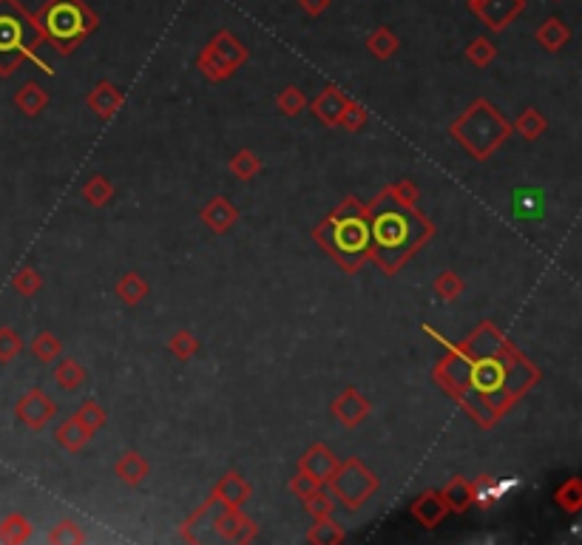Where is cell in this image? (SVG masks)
<instances>
[{
	"label": "cell",
	"instance_id": "6da1fadb",
	"mask_svg": "<svg viewBox=\"0 0 582 545\" xmlns=\"http://www.w3.org/2000/svg\"><path fill=\"white\" fill-rule=\"evenodd\" d=\"M370 213H373L370 236L375 239V262L381 264L386 276H393L412 256V250L432 236V225L420 219L418 213H412V208H401V205H393V210H383V213L370 208Z\"/></svg>",
	"mask_w": 582,
	"mask_h": 545
},
{
	"label": "cell",
	"instance_id": "7a4b0ae2",
	"mask_svg": "<svg viewBox=\"0 0 582 545\" xmlns=\"http://www.w3.org/2000/svg\"><path fill=\"white\" fill-rule=\"evenodd\" d=\"M370 208L358 199H346L333 217L316 227V239L324 245L329 256H336L346 270H358L370 253Z\"/></svg>",
	"mask_w": 582,
	"mask_h": 545
},
{
	"label": "cell",
	"instance_id": "3957f363",
	"mask_svg": "<svg viewBox=\"0 0 582 545\" xmlns=\"http://www.w3.org/2000/svg\"><path fill=\"white\" fill-rule=\"evenodd\" d=\"M41 43L43 37L34 23V14L26 12L21 0H0V77H9L23 60H34L46 74H51V66L37 54Z\"/></svg>",
	"mask_w": 582,
	"mask_h": 545
},
{
	"label": "cell",
	"instance_id": "277c9868",
	"mask_svg": "<svg viewBox=\"0 0 582 545\" xmlns=\"http://www.w3.org/2000/svg\"><path fill=\"white\" fill-rule=\"evenodd\" d=\"M34 23L57 54H71L88 34H94L100 17L86 0H46L43 9L34 14Z\"/></svg>",
	"mask_w": 582,
	"mask_h": 545
},
{
	"label": "cell",
	"instance_id": "5b68a950",
	"mask_svg": "<svg viewBox=\"0 0 582 545\" xmlns=\"http://www.w3.org/2000/svg\"><path fill=\"white\" fill-rule=\"evenodd\" d=\"M512 125L503 120L500 111L492 108L486 100H477L460 120L452 125V136L472 153L475 160H486L489 153L506 140Z\"/></svg>",
	"mask_w": 582,
	"mask_h": 545
},
{
	"label": "cell",
	"instance_id": "8992f818",
	"mask_svg": "<svg viewBox=\"0 0 582 545\" xmlns=\"http://www.w3.org/2000/svg\"><path fill=\"white\" fill-rule=\"evenodd\" d=\"M327 483L333 485V494L346 505V509H358V505H364V500L373 497L378 489V477L366 469L358 457L338 463Z\"/></svg>",
	"mask_w": 582,
	"mask_h": 545
},
{
	"label": "cell",
	"instance_id": "52a82bcc",
	"mask_svg": "<svg viewBox=\"0 0 582 545\" xmlns=\"http://www.w3.org/2000/svg\"><path fill=\"white\" fill-rule=\"evenodd\" d=\"M245 60H247V49L227 29H222L219 34H213V41L202 49L197 63L205 71L208 80L219 83V80L233 77V71H236Z\"/></svg>",
	"mask_w": 582,
	"mask_h": 545
},
{
	"label": "cell",
	"instance_id": "ba28073f",
	"mask_svg": "<svg viewBox=\"0 0 582 545\" xmlns=\"http://www.w3.org/2000/svg\"><path fill=\"white\" fill-rule=\"evenodd\" d=\"M469 9L492 32H503L512 21L526 12V0H469Z\"/></svg>",
	"mask_w": 582,
	"mask_h": 545
},
{
	"label": "cell",
	"instance_id": "9c48e42d",
	"mask_svg": "<svg viewBox=\"0 0 582 545\" xmlns=\"http://www.w3.org/2000/svg\"><path fill=\"white\" fill-rule=\"evenodd\" d=\"M14 412H17V418H21L29 430H34V432H41L43 426L54 418V403L49 401V395L43 393V389H29V393L17 401V406H14Z\"/></svg>",
	"mask_w": 582,
	"mask_h": 545
},
{
	"label": "cell",
	"instance_id": "30bf717a",
	"mask_svg": "<svg viewBox=\"0 0 582 545\" xmlns=\"http://www.w3.org/2000/svg\"><path fill=\"white\" fill-rule=\"evenodd\" d=\"M333 415L344 426H358L366 415H370V401H366L356 386H346L344 393L333 401Z\"/></svg>",
	"mask_w": 582,
	"mask_h": 545
},
{
	"label": "cell",
	"instance_id": "8fae6325",
	"mask_svg": "<svg viewBox=\"0 0 582 545\" xmlns=\"http://www.w3.org/2000/svg\"><path fill=\"white\" fill-rule=\"evenodd\" d=\"M336 466H338L336 455L329 452L327 446H321V443H316L313 449H307L299 457V472L307 475V477H313V480H319V483H327L329 475L336 472Z\"/></svg>",
	"mask_w": 582,
	"mask_h": 545
},
{
	"label": "cell",
	"instance_id": "7c38bea8",
	"mask_svg": "<svg viewBox=\"0 0 582 545\" xmlns=\"http://www.w3.org/2000/svg\"><path fill=\"white\" fill-rule=\"evenodd\" d=\"M217 531L233 542H250L256 537V525H254V520H247L242 514V509H227L225 505V509L219 512V520H217Z\"/></svg>",
	"mask_w": 582,
	"mask_h": 545
},
{
	"label": "cell",
	"instance_id": "4fadbf2b",
	"mask_svg": "<svg viewBox=\"0 0 582 545\" xmlns=\"http://www.w3.org/2000/svg\"><path fill=\"white\" fill-rule=\"evenodd\" d=\"M213 497H217L222 505H227V509H242V503L250 500V483L239 475V472H227L219 485H217V492H213Z\"/></svg>",
	"mask_w": 582,
	"mask_h": 545
},
{
	"label": "cell",
	"instance_id": "5bb4252c",
	"mask_svg": "<svg viewBox=\"0 0 582 545\" xmlns=\"http://www.w3.org/2000/svg\"><path fill=\"white\" fill-rule=\"evenodd\" d=\"M512 213L517 219H526V222L542 219V213H546V197H542V190L520 188L512 197Z\"/></svg>",
	"mask_w": 582,
	"mask_h": 545
},
{
	"label": "cell",
	"instance_id": "9a60e30c",
	"mask_svg": "<svg viewBox=\"0 0 582 545\" xmlns=\"http://www.w3.org/2000/svg\"><path fill=\"white\" fill-rule=\"evenodd\" d=\"M446 514H449V509H446L440 492H426L412 503V517L418 522H423L426 529H435V525H440Z\"/></svg>",
	"mask_w": 582,
	"mask_h": 545
},
{
	"label": "cell",
	"instance_id": "2e32d148",
	"mask_svg": "<svg viewBox=\"0 0 582 545\" xmlns=\"http://www.w3.org/2000/svg\"><path fill=\"white\" fill-rule=\"evenodd\" d=\"M88 106L97 111V116L108 120V116H114L116 108L123 106V91L116 88L114 83H108V80H100L94 86V91L88 94Z\"/></svg>",
	"mask_w": 582,
	"mask_h": 545
},
{
	"label": "cell",
	"instance_id": "e0dca14e",
	"mask_svg": "<svg viewBox=\"0 0 582 545\" xmlns=\"http://www.w3.org/2000/svg\"><path fill=\"white\" fill-rule=\"evenodd\" d=\"M239 219V210L233 208L230 199L217 197L205 210H202V222L213 230V233H227L233 227V222Z\"/></svg>",
	"mask_w": 582,
	"mask_h": 545
},
{
	"label": "cell",
	"instance_id": "ac0fdd59",
	"mask_svg": "<svg viewBox=\"0 0 582 545\" xmlns=\"http://www.w3.org/2000/svg\"><path fill=\"white\" fill-rule=\"evenodd\" d=\"M346 103H349V97H346L338 86H327L324 94L313 103V114L319 116V120H321L324 125H336L338 114H341V108H344Z\"/></svg>",
	"mask_w": 582,
	"mask_h": 545
},
{
	"label": "cell",
	"instance_id": "d6986e66",
	"mask_svg": "<svg viewBox=\"0 0 582 545\" xmlns=\"http://www.w3.org/2000/svg\"><path fill=\"white\" fill-rule=\"evenodd\" d=\"M534 41L546 51H559L571 41V26L566 21H559V17H549V21L534 32Z\"/></svg>",
	"mask_w": 582,
	"mask_h": 545
},
{
	"label": "cell",
	"instance_id": "ffe728a7",
	"mask_svg": "<svg viewBox=\"0 0 582 545\" xmlns=\"http://www.w3.org/2000/svg\"><path fill=\"white\" fill-rule=\"evenodd\" d=\"M512 485H517V480H492V477H477V483L472 485V503L483 505V509H492V505L500 503V497L506 494Z\"/></svg>",
	"mask_w": 582,
	"mask_h": 545
},
{
	"label": "cell",
	"instance_id": "44dd1931",
	"mask_svg": "<svg viewBox=\"0 0 582 545\" xmlns=\"http://www.w3.org/2000/svg\"><path fill=\"white\" fill-rule=\"evenodd\" d=\"M54 438H57V443L63 446V449H69V452H80L83 446L91 440V432L83 426V420L77 418V415H71L69 420H63L60 426H57V432H54Z\"/></svg>",
	"mask_w": 582,
	"mask_h": 545
},
{
	"label": "cell",
	"instance_id": "7402d4cb",
	"mask_svg": "<svg viewBox=\"0 0 582 545\" xmlns=\"http://www.w3.org/2000/svg\"><path fill=\"white\" fill-rule=\"evenodd\" d=\"M14 106L21 108L26 116H37V114H43V108L49 106V94L43 86H37V83H23L21 91L14 94Z\"/></svg>",
	"mask_w": 582,
	"mask_h": 545
},
{
	"label": "cell",
	"instance_id": "603a6c76",
	"mask_svg": "<svg viewBox=\"0 0 582 545\" xmlns=\"http://www.w3.org/2000/svg\"><path fill=\"white\" fill-rule=\"evenodd\" d=\"M114 475L120 477L125 485H140L148 475V463L137 452H125L120 460L114 463Z\"/></svg>",
	"mask_w": 582,
	"mask_h": 545
},
{
	"label": "cell",
	"instance_id": "cb8c5ba5",
	"mask_svg": "<svg viewBox=\"0 0 582 545\" xmlns=\"http://www.w3.org/2000/svg\"><path fill=\"white\" fill-rule=\"evenodd\" d=\"M440 497L446 503V509L455 512V514H463L472 505V485H469V480L455 477V480L446 483V489L440 492Z\"/></svg>",
	"mask_w": 582,
	"mask_h": 545
},
{
	"label": "cell",
	"instance_id": "d4e9b609",
	"mask_svg": "<svg viewBox=\"0 0 582 545\" xmlns=\"http://www.w3.org/2000/svg\"><path fill=\"white\" fill-rule=\"evenodd\" d=\"M366 49H370L373 57H378V60H390V57L398 51V37L390 26H378L370 37H366Z\"/></svg>",
	"mask_w": 582,
	"mask_h": 545
},
{
	"label": "cell",
	"instance_id": "484cf974",
	"mask_svg": "<svg viewBox=\"0 0 582 545\" xmlns=\"http://www.w3.org/2000/svg\"><path fill=\"white\" fill-rule=\"evenodd\" d=\"M32 537V525L23 514H9L4 522H0V542L9 545H21Z\"/></svg>",
	"mask_w": 582,
	"mask_h": 545
},
{
	"label": "cell",
	"instance_id": "4316f807",
	"mask_svg": "<svg viewBox=\"0 0 582 545\" xmlns=\"http://www.w3.org/2000/svg\"><path fill=\"white\" fill-rule=\"evenodd\" d=\"M116 296H120L128 307H134L148 296V284L140 279V272H125V276L116 282Z\"/></svg>",
	"mask_w": 582,
	"mask_h": 545
},
{
	"label": "cell",
	"instance_id": "83f0119b",
	"mask_svg": "<svg viewBox=\"0 0 582 545\" xmlns=\"http://www.w3.org/2000/svg\"><path fill=\"white\" fill-rule=\"evenodd\" d=\"M111 197H114V185H111V180L100 177V173H94V177L83 185V199L91 208H103L106 202H111Z\"/></svg>",
	"mask_w": 582,
	"mask_h": 545
},
{
	"label": "cell",
	"instance_id": "f1b7e54d",
	"mask_svg": "<svg viewBox=\"0 0 582 545\" xmlns=\"http://www.w3.org/2000/svg\"><path fill=\"white\" fill-rule=\"evenodd\" d=\"M54 381L60 383L66 393H74V389L86 381V369L77 364L74 358H63L60 364H57V369H54Z\"/></svg>",
	"mask_w": 582,
	"mask_h": 545
},
{
	"label": "cell",
	"instance_id": "f546056e",
	"mask_svg": "<svg viewBox=\"0 0 582 545\" xmlns=\"http://www.w3.org/2000/svg\"><path fill=\"white\" fill-rule=\"evenodd\" d=\"M554 503L559 505L562 512H568V514L579 512V509H582V483H579L577 477L566 480V483H562L559 489L554 492Z\"/></svg>",
	"mask_w": 582,
	"mask_h": 545
},
{
	"label": "cell",
	"instance_id": "4dcf8cb0",
	"mask_svg": "<svg viewBox=\"0 0 582 545\" xmlns=\"http://www.w3.org/2000/svg\"><path fill=\"white\" fill-rule=\"evenodd\" d=\"M546 128H549V120L537 108H526L520 120L514 123V131H520L526 140H537V136L546 134Z\"/></svg>",
	"mask_w": 582,
	"mask_h": 545
},
{
	"label": "cell",
	"instance_id": "1f68e13d",
	"mask_svg": "<svg viewBox=\"0 0 582 545\" xmlns=\"http://www.w3.org/2000/svg\"><path fill=\"white\" fill-rule=\"evenodd\" d=\"M307 540H309V542H321V545H327V542H341V540H344V529L333 520V514H329V517H319V522L313 525V529H309Z\"/></svg>",
	"mask_w": 582,
	"mask_h": 545
},
{
	"label": "cell",
	"instance_id": "d6a6232c",
	"mask_svg": "<svg viewBox=\"0 0 582 545\" xmlns=\"http://www.w3.org/2000/svg\"><path fill=\"white\" fill-rule=\"evenodd\" d=\"M494 54H497V46L489 41V37H475V41L466 46V60L475 63L477 69L489 66L494 60Z\"/></svg>",
	"mask_w": 582,
	"mask_h": 545
},
{
	"label": "cell",
	"instance_id": "836d02e7",
	"mask_svg": "<svg viewBox=\"0 0 582 545\" xmlns=\"http://www.w3.org/2000/svg\"><path fill=\"white\" fill-rule=\"evenodd\" d=\"M74 415L83 420V426H86V430H88L91 435L108 420V412H106V409H103L100 403H97V401H83L80 406H77Z\"/></svg>",
	"mask_w": 582,
	"mask_h": 545
},
{
	"label": "cell",
	"instance_id": "e575fe53",
	"mask_svg": "<svg viewBox=\"0 0 582 545\" xmlns=\"http://www.w3.org/2000/svg\"><path fill=\"white\" fill-rule=\"evenodd\" d=\"M230 171H233V177H239V180L247 182L262 171V162H259V157L254 151H239L236 157H233V162H230Z\"/></svg>",
	"mask_w": 582,
	"mask_h": 545
},
{
	"label": "cell",
	"instance_id": "d590c367",
	"mask_svg": "<svg viewBox=\"0 0 582 545\" xmlns=\"http://www.w3.org/2000/svg\"><path fill=\"white\" fill-rule=\"evenodd\" d=\"M32 353H34V358H41L43 364H51L57 356L63 353V344H60V338H54L51 333H41V336H34V341H32Z\"/></svg>",
	"mask_w": 582,
	"mask_h": 545
},
{
	"label": "cell",
	"instance_id": "8d00e7d4",
	"mask_svg": "<svg viewBox=\"0 0 582 545\" xmlns=\"http://www.w3.org/2000/svg\"><path fill=\"white\" fill-rule=\"evenodd\" d=\"M12 287H14L21 296L29 299V296H34L37 290L43 287V279H41V272H37L34 267H21V270H17L14 276H12Z\"/></svg>",
	"mask_w": 582,
	"mask_h": 545
},
{
	"label": "cell",
	"instance_id": "74e56055",
	"mask_svg": "<svg viewBox=\"0 0 582 545\" xmlns=\"http://www.w3.org/2000/svg\"><path fill=\"white\" fill-rule=\"evenodd\" d=\"M432 287H435L438 299H443V301H455L463 293V282L457 279V272H452V270H443Z\"/></svg>",
	"mask_w": 582,
	"mask_h": 545
},
{
	"label": "cell",
	"instance_id": "f35d334b",
	"mask_svg": "<svg viewBox=\"0 0 582 545\" xmlns=\"http://www.w3.org/2000/svg\"><path fill=\"white\" fill-rule=\"evenodd\" d=\"M168 349H171V353L177 356L180 361H188L190 356H197L199 341H197V336H190L188 329H182V333L171 336V341H168Z\"/></svg>",
	"mask_w": 582,
	"mask_h": 545
},
{
	"label": "cell",
	"instance_id": "ab89813d",
	"mask_svg": "<svg viewBox=\"0 0 582 545\" xmlns=\"http://www.w3.org/2000/svg\"><path fill=\"white\" fill-rule=\"evenodd\" d=\"M383 197L386 199H393L395 205H401V208H412L415 205V199H418V188L410 182V180H403V182H395V185H390L383 190Z\"/></svg>",
	"mask_w": 582,
	"mask_h": 545
},
{
	"label": "cell",
	"instance_id": "60d3db41",
	"mask_svg": "<svg viewBox=\"0 0 582 545\" xmlns=\"http://www.w3.org/2000/svg\"><path fill=\"white\" fill-rule=\"evenodd\" d=\"M276 106H279V111H282V114H287V116H296V114H301V111H304L307 100H304L301 88H296V86H287V88L279 94Z\"/></svg>",
	"mask_w": 582,
	"mask_h": 545
},
{
	"label": "cell",
	"instance_id": "b9f144b4",
	"mask_svg": "<svg viewBox=\"0 0 582 545\" xmlns=\"http://www.w3.org/2000/svg\"><path fill=\"white\" fill-rule=\"evenodd\" d=\"M23 349V338L12 327H0V364L14 361V356Z\"/></svg>",
	"mask_w": 582,
	"mask_h": 545
},
{
	"label": "cell",
	"instance_id": "7bdbcfd3",
	"mask_svg": "<svg viewBox=\"0 0 582 545\" xmlns=\"http://www.w3.org/2000/svg\"><path fill=\"white\" fill-rule=\"evenodd\" d=\"M366 116H370V111H366L361 103H353L349 100L344 108H341V114H338V125H344L346 131H356V128H361L364 123H366Z\"/></svg>",
	"mask_w": 582,
	"mask_h": 545
},
{
	"label": "cell",
	"instance_id": "ee69618b",
	"mask_svg": "<svg viewBox=\"0 0 582 545\" xmlns=\"http://www.w3.org/2000/svg\"><path fill=\"white\" fill-rule=\"evenodd\" d=\"M333 494H324L321 489L319 492H313L309 497H304V509H307V514H313L316 520L319 517H329L333 514Z\"/></svg>",
	"mask_w": 582,
	"mask_h": 545
},
{
	"label": "cell",
	"instance_id": "f6af8a7d",
	"mask_svg": "<svg viewBox=\"0 0 582 545\" xmlns=\"http://www.w3.org/2000/svg\"><path fill=\"white\" fill-rule=\"evenodd\" d=\"M86 540V534L77 529V525L71 522V520H63V522H57L54 529L49 531V542L51 545H57V542H83Z\"/></svg>",
	"mask_w": 582,
	"mask_h": 545
},
{
	"label": "cell",
	"instance_id": "bcb514c9",
	"mask_svg": "<svg viewBox=\"0 0 582 545\" xmlns=\"http://www.w3.org/2000/svg\"><path fill=\"white\" fill-rule=\"evenodd\" d=\"M290 489H293V494H296V497H301V500H304V497H309L313 492H319V489H321V483L299 472L293 480H290Z\"/></svg>",
	"mask_w": 582,
	"mask_h": 545
},
{
	"label": "cell",
	"instance_id": "7dc6e473",
	"mask_svg": "<svg viewBox=\"0 0 582 545\" xmlns=\"http://www.w3.org/2000/svg\"><path fill=\"white\" fill-rule=\"evenodd\" d=\"M299 6H301V12H304V14L319 17V14H324V12H327L329 0H299Z\"/></svg>",
	"mask_w": 582,
	"mask_h": 545
}]
</instances>
